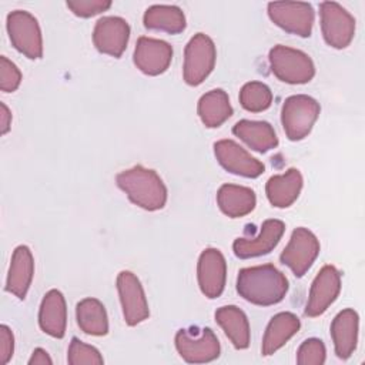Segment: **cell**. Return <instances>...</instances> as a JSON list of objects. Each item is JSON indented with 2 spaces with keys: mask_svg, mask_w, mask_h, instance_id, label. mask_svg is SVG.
I'll list each match as a JSON object with an SVG mask.
<instances>
[{
  "mask_svg": "<svg viewBox=\"0 0 365 365\" xmlns=\"http://www.w3.org/2000/svg\"><path fill=\"white\" fill-rule=\"evenodd\" d=\"M237 292L254 305L269 307L284 299L288 292V279L272 264L248 267L238 272Z\"/></svg>",
  "mask_w": 365,
  "mask_h": 365,
  "instance_id": "6da1fadb",
  "label": "cell"
},
{
  "mask_svg": "<svg viewBox=\"0 0 365 365\" xmlns=\"http://www.w3.org/2000/svg\"><path fill=\"white\" fill-rule=\"evenodd\" d=\"M115 182L131 202L147 211L161 210L167 202V187L154 170L134 165L118 173Z\"/></svg>",
  "mask_w": 365,
  "mask_h": 365,
  "instance_id": "7a4b0ae2",
  "label": "cell"
},
{
  "mask_svg": "<svg viewBox=\"0 0 365 365\" xmlns=\"http://www.w3.org/2000/svg\"><path fill=\"white\" fill-rule=\"evenodd\" d=\"M272 74L288 84H305L315 76V66L311 57L297 48L278 44L269 51Z\"/></svg>",
  "mask_w": 365,
  "mask_h": 365,
  "instance_id": "3957f363",
  "label": "cell"
},
{
  "mask_svg": "<svg viewBox=\"0 0 365 365\" xmlns=\"http://www.w3.org/2000/svg\"><path fill=\"white\" fill-rule=\"evenodd\" d=\"M318 101L305 94H295L285 98L281 110V123L285 135L291 141L305 138L319 115Z\"/></svg>",
  "mask_w": 365,
  "mask_h": 365,
  "instance_id": "277c9868",
  "label": "cell"
},
{
  "mask_svg": "<svg viewBox=\"0 0 365 365\" xmlns=\"http://www.w3.org/2000/svg\"><path fill=\"white\" fill-rule=\"evenodd\" d=\"M217 50L214 41L204 33H197L185 46L182 76L187 84L200 86L214 70Z\"/></svg>",
  "mask_w": 365,
  "mask_h": 365,
  "instance_id": "5b68a950",
  "label": "cell"
},
{
  "mask_svg": "<svg viewBox=\"0 0 365 365\" xmlns=\"http://www.w3.org/2000/svg\"><path fill=\"white\" fill-rule=\"evenodd\" d=\"M7 33L13 47L27 58L43 56V37L37 19L24 10H14L7 16Z\"/></svg>",
  "mask_w": 365,
  "mask_h": 365,
  "instance_id": "8992f818",
  "label": "cell"
},
{
  "mask_svg": "<svg viewBox=\"0 0 365 365\" xmlns=\"http://www.w3.org/2000/svg\"><path fill=\"white\" fill-rule=\"evenodd\" d=\"M175 348L190 364H205L220 356V342L211 328L180 329L175 334Z\"/></svg>",
  "mask_w": 365,
  "mask_h": 365,
  "instance_id": "52a82bcc",
  "label": "cell"
},
{
  "mask_svg": "<svg viewBox=\"0 0 365 365\" xmlns=\"http://www.w3.org/2000/svg\"><path fill=\"white\" fill-rule=\"evenodd\" d=\"M318 238L304 227H298L292 231L289 242L279 255V261L287 265L295 277L301 278L311 268L319 254Z\"/></svg>",
  "mask_w": 365,
  "mask_h": 365,
  "instance_id": "ba28073f",
  "label": "cell"
},
{
  "mask_svg": "<svg viewBox=\"0 0 365 365\" xmlns=\"http://www.w3.org/2000/svg\"><path fill=\"white\" fill-rule=\"evenodd\" d=\"M321 30L324 40L334 48H345L355 34V19L338 3L324 1L319 4Z\"/></svg>",
  "mask_w": 365,
  "mask_h": 365,
  "instance_id": "9c48e42d",
  "label": "cell"
},
{
  "mask_svg": "<svg viewBox=\"0 0 365 365\" xmlns=\"http://www.w3.org/2000/svg\"><path fill=\"white\" fill-rule=\"evenodd\" d=\"M268 16L274 24L287 33L299 37H309L314 24V9L302 1H272L268 3Z\"/></svg>",
  "mask_w": 365,
  "mask_h": 365,
  "instance_id": "30bf717a",
  "label": "cell"
},
{
  "mask_svg": "<svg viewBox=\"0 0 365 365\" xmlns=\"http://www.w3.org/2000/svg\"><path fill=\"white\" fill-rule=\"evenodd\" d=\"M117 291L127 325L134 327L150 315L147 298L140 279L130 271H121L117 277Z\"/></svg>",
  "mask_w": 365,
  "mask_h": 365,
  "instance_id": "8fae6325",
  "label": "cell"
},
{
  "mask_svg": "<svg viewBox=\"0 0 365 365\" xmlns=\"http://www.w3.org/2000/svg\"><path fill=\"white\" fill-rule=\"evenodd\" d=\"M341 291V274L334 265H324L314 278L308 301L305 305L307 317L322 315L336 299Z\"/></svg>",
  "mask_w": 365,
  "mask_h": 365,
  "instance_id": "7c38bea8",
  "label": "cell"
},
{
  "mask_svg": "<svg viewBox=\"0 0 365 365\" xmlns=\"http://www.w3.org/2000/svg\"><path fill=\"white\" fill-rule=\"evenodd\" d=\"M214 154L220 165L235 175L257 178L265 170L264 164L259 160L254 158L232 140H220L214 143Z\"/></svg>",
  "mask_w": 365,
  "mask_h": 365,
  "instance_id": "4fadbf2b",
  "label": "cell"
},
{
  "mask_svg": "<svg viewBox=\"0 0 365 365\" xmlns=\"http://www.w3.org/2000/svg\"><path fill=\"white\" fill-rule=\"evenodd\" d=\"M130 38V26L128 23L117 16L101 17L93 31V43L96 48L111 57H121L127 48Z\"/></svg>",
  "mask_w": 365,
  "mask_h": 365,
  "instance_id": "5bb4252c",
  "label": "cell"
},
{
  "mask_svg": "<svg viewBox=\"0 0 365 365\" xmlns=\"http://www.w3.org/2000/svg\"><path fill=\"white\" fill-rule=\"evenodd\" d=\"M197 277L201 292L207 298H218L225 288L227 262L222 252L217 248H205L197 265Z\"/></svg>",
  "mask_w": 365,
  "mask_h": 365,
  "instance_id": "9a60e30c",
  "label": "cell"
},
{
  "mask_svg": "<svg viewBox=\"0 0 365 365\" xmlns=\"http://www.w3.org/2000/svg\"><path fill=\"white\" fill-rule=\"evenodd\" d=\"M133 60L141 73L147 76H158L170 67L173 47L164 40L143 36L137 40Z\"/></svg>",
  "mask_w": 365,
  "mask_h": 365,
  "instance_id": "2e32d148",
  "label": "cell"
},
{
  "mask_svg": "<svg viewBox=\"0 0 365 365\" xmlns=\"http://www.w3.org/2000/svg\"><path fill=\"white\" fill-rule=\"evenodd\" d=\"M285 231V224L281 220H265L261 231L254 238H237L232 244L234 254L241 258H255L269 254L279 242Z\"/></svg>",
  "mask_w": 365,
  "mask_h": 365,
  "instance_id": "e0dca14e",
  "label": "cell"
},
{
  "mask_svg": "<svg viewBox=\"0 0 365 365\" xmlns=\"http://www.w3.org/2000/svg\"><path fill=\"white\" fill-rule=\"evenodd\" d=\"M34 274V259L27 245H19L13 251L11 262L6 279V291L24 299L31 285Z\"/></svg>",
  "mask_w": 365,
  "mask_h": 365,
  "instance_id": "ac0fdd59",
  "label": "cell"
},
{
  "mask_svg": "<svg viewBox=\"0 0 365 365\" xmlns=\"http://www.w3.org/2000/svg\"><path fill=\"white\" fill-rule=\"evenodd\" d=\"M358 314L352 308L342 309L331 324V336L335 354L341 359H348L356 348L358 341Z\"/></svg>",
  "mask_w": 365,
  "mask_h": 365,
  "instance_id": "d6986e66",
  "label": "cell"
},
{
  "mask_svg": "<svg viewBox=\"0 0 365 365\" xmlns=\"http://www.w3.org/2000/svg\"><path fill=\"white\" fill-rule=\"evenodd\" d=\"M40 328L54 338H63L67 325L66 299L58 289H50L41 301L38 311Z\"/></svg>",
  "mask_w": 365,
  "mask_h": 365,
  "instance_id": "ffe728a7",
  "label": "cell"
},
{
  "mask_svg": "<svg viewBox=\"0 0 365 365\" xmlns=\"http://www.w3.org/2000/svg\"><path fill=\"white\" fill-rule=\"evenodd\" d=\"M304 180L297 168H289L284 174L272 175L265 185L268 201L277 208H287L292 205L302 188Z\"/></svg>",
  "mask_w": 365,
  "mask_h": 365,
  "instance_id": "44dd1931",
  "label": "cell"
},
{
  "mask_svg": "<svg viewBox=\"0 0 365 365\" xmlns=\"http://www.w3.org/2000/svg\"><path fill=\"white\" fill-rule=\"evenodd\" d=\"M299 318L292 312H279L274 315L267 325L261 352L264 356H269L284 346L299 329Z\"/></svg>",
  "mask_w": 365,
  "mask_h": 365,
  "instance_id": "7402d4cb",
  "label": "cell"
},
{
  "mask_svg": "<svg viewBox=\"0 0 365 365\" xmlns=\"http://www.w3.org/2000/svg\"><path fill=\"white\" fill-rule=\"evenodd\" d=\"M220 210L230 218H240L250 214L257 204L255 192L244 185L224 184L217 192Z\"/></svg>",
  "mask_w": 365,
  "mask_h": 365,
  "instance_id": "603a6c76",
  "label": "cell"
},
{
  "mask_svg": "<svg viewBox=\"0 0 365 365\" xmlns=\"http://www.w3.org/2000/svg\"><path fill=\"white\" fill-rule=\"evenodd\" d=\"M232 133L251 150L258 153H267L278 145V137L272 125L267 121L240 120L232 127Z\"/></svg>",
  "mask_w": 365,
  "mask_h": 365,
  "instance_id": "cb8c5ba5",
  "label": "cell"
},
{
  "mask_svg": "<svg viewBox=\"0 0 365 365\" xmlns=\"http://www.w3.org/2000/svg\"><path fill=\"white\" fill-rule=\"evenodd\" d=\"M215 321L237 349L250 345V324L242 309L235 305H225L215 311Z\"/></svg>",
  "mask_w": 365,
  "mask_h": 365,
  "instance_id": "d4e9b609",
  "label": "cell"
},
{
  "mask_svg": "<svg viewBox=\"0 0 365 365\" xmlns=\"http://www.w3.org/2000/svg\"><path fill=\"white\" fill-rule=\"evenodd\" d=\"M197 113L202 124L208 128H217L232 115L228 94L222 88H214L201 96Z\"/></svg>",
  "mask_w": 365,
  "mask_h": 365,
  "instance_id": "484cf974",
  "label": "cell"
},
{
  "mask_svg": "<svg viewBox=\"0 0 365 365\" xmlns=\"http://www.w3.org/2000/svg\"><path fill=\"white\" fill-rule=\"evenodd\" d=\"M143 23L148 30L178 34L185 29V16L178 6L154 4L145 10Z\"/></svg>",
  "mask_w": 365,
  "mask_h": 365,
  "instance_id": "4316f807",
  "label": "cell"
},
{
  "mask_svg": "<svg viewBox=\"0 0 365 365\" xmlns=\"http://www.w3.org/2000/svg\"><path fill=\"white\" fill-rule=\"evenodd\" d=\"M80 329L87 335L101 336L108 332V318L104 305L96 298H84L76 305Z\"/></svg>",
  "mask_w": 365,
  "mask_h": 365,
  "instance_id": "83f0119b",
  "label": "cell"
},
{
  "mask_svg": "<svg viewBox=\"0 0 365 365\" xmlns=\"http://www.w3.org/2000/svg\"><path fill=\"white\" fill-rule=\"evenodd\" d=\"M240 103L242 108L251 113H261L272 103L269 87L261 81L245 83L240 91Z\"/></svg>",
  "mask_w": 365,
  "mask_h": 365,
  "instance_id": "f1b7e54d",
  "label": "cell"
},
{
  "mask_svg": "<svg viewBox=\"0 0 365 365\" xmlns=\"http://www.w3.org/2000/svg\"><path fill=\"white\" fill-rule=\"evenodd\" d=\"M67 361L70 365H81V364H91V365H101L104 362L101 354L97 348L81 342L78 338H71L68 346Z\"/></svg>",
  "mask_w": 365,
  "mask_h": 365,
  "instance_id": "f546056e",
  "label": "cell"
},
{
  "mask_svg": "<svg viewBox=\"0 0 365 365\" xmlns=\"http://www.w3.org/2000/svg\"><path fill=\"white\" fill-rule=\"evenodd\" d=\"M325 345L318 338L305 339L297 351V364L299 365H322L325 362Z\"/></svg>",
  "mask_w": 365,
  "mask_h": 365,
  "instance_id": "4dcf8cb0",
  "label": "cell"
},
{
  "mask_svg": "<svg viewBox=\"0 0 365 365\" xmlns=\"http://www.w3.org/2000/svg\"><path fill=\"white\" fill-rule=\"evenodd\" d=\"M21 83V73L7 57H0V88L4 93H13Z\"/></svg>",
  "mask_w": 365,
  "mask_h": 365,
  "instance_id": "1f68e13d",
  "label": "cell"
},
{
  "mask_svg": "<svg viewBox=\"0 0 365 365\" xmlns=\"http://www.w3.org/2000/svg\"><path fill=\"white\" fill-rule=\"evenodd\" d=\"M67 7L78 17H93L110 9V0H68Z\"/></svg>",
  "mask_w": 365,
  "mask_h": 365,
  "instance_id": "d6a6232c",
  "label": "cell"
},
{
  "mask_svg": "<svg viewBox=\"0 0 365 365\" xmlns=\"http://www.w3.org/2000/svg\"><path fill=\"white\" fill-rule=\"evenodd\" d=\"M14 351V336L7 325H0V364L6 365Z\"/></svg>",
  "mask_w": 365,
  "mask_h": 365,
  "instance_id": "836d02e7",
  "label": "cell"
},
{
  "mask_svg": "<svg viewBox=\"0 0 365 365\" xmlns=\"http://www.w3.org/2000/svg\"><path fill=\"white\" fill-rule=\"evenodd\" d=\"M51 365L53 361L43 348H36L31 354V358L29 359V365Z\"/></svg>",
  "mask_w": 365,
  "mask_h": 365,
  "instance_id": "e575fe53",
  "label": "cell"
},
{
  "mask_svg": "<svg viewBox=\"0 0 365 365\" xmlns=\"http://www.w3.org/2000/svg\"><path fill=\"white\" fill-rule=\"evenodd\" d=\"M0 123H1V134H6L10 130V124H11V113L9 110V107L4 103H0Z\"/></svg>",
  "mask_w": 365,
  "mask_h": 365,
  "instance_id": "d590c367",
  "label": "cell"
}]
</instances>
